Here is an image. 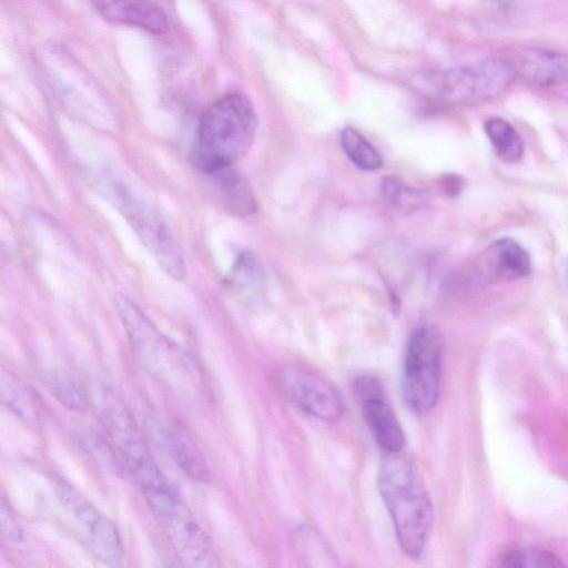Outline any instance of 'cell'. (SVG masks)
<instances>
[{
  "label": "cell",
  "mask_w": 568,
  "mask_h": 568,
  "mask_svg": "<svg viewBox=\"0 0 568 568\" xmlns=\"http://www.w3.org/2000/svg\"><path fill=\"white\" fill-rule=\"evenodd\" d=\"M515 79L514 70L503 58L446 71L435 82L437 90L446 99L469 102L501 93Z\"/></svg>",
  "instance_id": "obj_9"
},
{
  "label": "cell",
  "mask_w": 568,
  "mask_h": 568,
  "mask_svg": "<svg viewBox=\"0 0 568 568\" xmlns=\"http://www.w3.org/2000/svg\"><path fill=\"white\" fill-rule=\"evenodd\" d=\"M362 406L364 418L376 443L385 453H400L405 434L384 395L364 399Z\"/></svg>",
  "instance_id": "obj_16"
},
{
  "label": "cell",
  "mask_w": 568,
  "mask_h": 568,
  "mask_svg": "<svg viewBox=\"0 0 568 568\" xmlns=\"http://www.w3.org/2000/svg\"><path fill=\"white\" fill-rule=\"evenodd\" d=\"M377 486L400 549L412 558L419 557L433 521L432 499L420 474L400 453H385Z\"/></svg>",
  "instance_id": "obj_1"
},
{
  "label": "cell",
  "mask_w": 568,
  "mask_h": 568,
  "mask_svg": "<svg viewBox=\"0 0 568 568\" xmlns=\"http://www.w3.org/2000/svg\"><path fill=\"white\" fill-rule=\"evenodd\" d=\"M148 428L183 473L197 481L210 480L205 457L181 424L168 415L155 414L149 417Z\"/></svg>",
  "instance_id": "obj_11"
},
{
  "label": "cell",
  "mask_w": 568,
  "mask_h": 568,
  "mask_svg": "<svg viewBox=\"0 0 568 568\" xmlns=\"http://www.w3.org/2000/svg\"><path fill=\"white\" fill-rule=\"evenodd\" d=\"M257 131V116L250 100L226 94L201 115L191 158L203 174L234 165L251 149Z\"/></svg>",
  "instance_id": "obj_2"
},
{
  "label": "cell",
  "mask_w": 568,
  "mask_h": 568,
  "mask_svg": "<svg viewBox=\"0 0 568 568\" xmlns=\"http://www.w3.org/2000/svg\"><path fill=\"white\" fill-rule=\"evenodd\" d=\"M109 21L139 27L153 33L168 30V17L155 0H91Z\"/></svg>",
  "instance_id": "obj_14"
},
{
  "label": "cell",
  "mask_w": 568,
  "mask_h": 568,
  "mask_svg": "<svg viewBox=\"0 0 568 568\" xmlns=\"http://www.w3.org/2000/svg\"><path fill=\"white\" fill-rule=\"evenodd\" d=\"M90 400L124 469L142 491L166 484L135 420L118 394L108 384L97 382L91 388Z\"/></svg>",
  "instance_id": "obj_4"
},
{
  "label": "cell",
  "mask_w": 568,
  "mask_h": 568,
  "mask_svg": "<svg viewBox=\"0 0 568 568\" xmlns=\"http://www.w3.org/2000/svg\"><path fill=\"white\" fill-rule=\"evenodd\" d=\"M73 437L79 446L100 466L119 473L124 469L123 463L110 440L88 428H77Z\"/></svg>",
  "instance_id": "obj_19"
},
{
  "label": "cell",
  "mask_w": 568,
  "mask_h": 568,
  "mask_svg": "<svg viewBox=\"0 0 568 568\" xmlns=\"http://www.w3.org/2000/svg\"><path fill=\"white\" fill-rule=\"evenodd\" d=\"M283 393L308 415L334 422L343 415L344 405L337 390L321 376L300 368H286L280 373Z\"/></svg>",
  "instance_id": "obj_10"
},
{
  "label": "cell",
  "mask_w": 568,
  "mask_h": 568,
  "mask_svg": "<svg viewBox=\"0 0 568 568\" xmlns=\"http://www.w3.org/2000/svg\"><path fill=\"white\" fill-rule=\"evenodd\" d=\"M53 481L58 499L90 551L106 565L123 566L124 547L114 524L62 478Z\"/></svg>",
  "instance_id": "obj_8"
},
{
  "label": "cell",
  "mask_w": 568,
  "mask_h": 568,
  "mask_svg": "<svg viewBox=\"0 0 568 568\" xmlns=\"http://www.w3.org/2000/svg\"><path fill=\"white\" fill-rule=\"evenodd\" d=\"M516 78L540 87L568 85V58L538 48H517L504 58Z\"/></svg>",
  "instance_id": "obj_12"
},
{
  "label": "cell",
  "mask_w": 568,
  "mask_h": 568,
  "mask_svg": "<svg viewBox=\"0 0 568 568\" xmlns=\"http://www.w3.org/2000/svg\"><path fill=\"white\" fill-rule=\"evenodd\" d=\"M143 494L155 519L181 560L192 567L220 566L209 538L178 491L169 483L145 490Z\"/></svg>",
  "instance_id": "obj_5"
},
{
  "label": "cell",
  "mask_w": 568,
  "mask_h": 568,
  "mask_svg": "<svg viewBox=\"0 0 568 568\" xmlns=\"http://www.w3.org/2000/svg\"><path fill=\"white\" fill-rule=\"evenodd\" d=\"M49 389L53 396L73 410L88 409L90 397L68 374L53 372L48 377Z\"/></svg>",
  "instance_id": "obj_22"
},
{
  "label": "cell",
  "mask_w": 568,
  "mask_h": 568,
  "mask_svg": "<svg viewBox=\"0 0 568 568\" xmlns=\"http://www.w3.org/2000/svg\"><path fill=\"white\" fill-rule=\"evenodd\" d=\"M479 268L489 282L516 281L530 273V257L520 244L504 237L489 244L481 253Z\"/></svg>",
  "instance_id": "obj_13"
},
{
  "label": "cell",
  "mask_w": 568,
  "mask_h": 568,
  "mask_svg": "<svg viewBox=\"0 0 568 568\" xmlns=\"http://www.w3.org/2000/svg\"><path fill=\"white\" fill-rule=\"evenodd\" d=\"M507 567H559L562 562L546 549L526 547L510 551L504 559Z\"/></svg>",
  "instance_id": "obj_24"
},
{
  "label": "cell",
  "mask_w": 568,
  "mask_h": 568,
  "mask_svg": "<svg viewBox=\"0 0 568 568\" xmlns=\"http://www.w3.org/2000/svg\"><path fill=\"white\" fill-rule=\"evenodd\" d=\"M0 525L2 536L12 542H21L22 541V529L19 525V521L16 518V515L4 498L1 500V510H0Z\"/></svg>",
  "instance_id": "obj_25"
},
{
  "label": "cell",
  "mask_w": 568,
  "mask_h": 568,
  "mask_svg": "<svg viewBox=\"0 0 568 568\" xmlns=\"http://www.w3.org/2000/svg\"><path fill=\"white\" fill-rule=\"evenodd\" d=\"M213 200L225 211L239 216L255 212L256 201L245 178L234 165L204 174Z\"/></svg>",
  "instance_id": "obj_15"
},
{
  "label": "cell",
  "mask_w": 568,
  "mask_h": 568,
  "mask_svg": "<svg viewBox=\"0 0 568 568\" xmlns=\"http://www.w3.org/2000/svg\"><path fill=\"white\" fill-rule=\"evenodd\" d=\"M0 398L3 405L30 426H37L40 412L37 398L28 386L10 371L1 368Z\"/></svg>",
  "instance_id": "obj_17"
},
{
  "label": "cell",
  "mask_w": 568,
  "mask_h": 568,
  "mask_svg": "<svg viewBox=\"0 0 568 568\" xmlns=\"http://www.w3.org/2000/svg\"><path fill=\"white\" fill-rule=\"evenodd\" d=\"M443 371V339L438 329L424 325L410 336L404 359L403 395L418 415L428 414L437 404Z\"/></svg>",
  "instance_id": "obj_6"
},
{
  "label": "cell",
  "mask_w": 568,
  "mask_h": 568,
  "mask_svg": "<svg viewBox=\"0 0 568 568\" xmlns=\"http://www.w3.org/2000/svg\"><path fill=\"white\" fill-rule=\"evenodd\" d=\"M383 194L392 206L402 212L418 210L426 202V195L422 190L415 189L394 176L385 178Z\"/></svg>",
  "instance_id": "obj_21"
},
{
  "label": "cell",
  "mask_w": 568,
  "mask_h": 568,
  "mask_svg": "<svg viewBox=\"0 0 568 568\" xmlns=\"http://www.w3.org/2000/svg\"><path fill=\"white\" fill-rule=\"evenodd\" d=\"M112 192L119 210L150 254L172 277L183 278L185 264L182 251L160 213L143 201L141 202L123 186H115Z\"/></svg>",
  "instance_id": "obj_7"
},
{
  "label": "cell",
  "mask_w": 568,
  "mask_h": 568,
  "mask_svg": "<svg viewBox=\"0 0 568 568\" xmlns=\"http://www.w3.org/2000/svg\"><path fill=\"white\" fill-rule=\"evenodd\" d=\"M116 308L142 367L175 393L186 395L195 390L199 378L186 354L164 336L130 300L119 297Z\"/></svg>",
  "instance_id": "obj_3"
},
{
  "label": "cell",
  "mask_w": 568,
  "mask_h": 568,
  "mask_svg": "<svg viewBox=\"0 0 568 568\" xmlns=\"http://www.w3.org/2000/svg\"><path fill=\"white\" fill-rule=\"evenodd\" d=\"M341 145L348 159L364 171H375L383 164V159L377 149L352 126L342 131Z\"/></svg>",
  "instance_id": "obj_20"
},
{
  "label": "cell",
  "mask_w": 568,
  "mask_h": 568,
  "mask_svg": "<svg viewBox=\"0 0 568 568\" xmlns=\"http://www.w3.org/2000/svg\"><path fill=\"white\" fill-rule=\"evenodd\" d=\"M485 131L500 160L516 163L521 159L523 141L508 121L501 118H490L485 123Z\"/></svg>",
  "instance_id": "obj_18"
},
{
  "label": "cell",
  "mask_w": 568,
  "mask_h": 568,
  "mask_svg": "<svg viewBox=\"0 0 568 568\" xmlns=\"http://www.w3.org/2000/svg\"><path fill=\"white\" fill-rule=\"evenodd\" d=\"M262 267L257 258L243 252L235 261L229 282L237 290H252L262 282Z\"/></svg>",
  "instance_id": "obj_23"
}]
</instances>
